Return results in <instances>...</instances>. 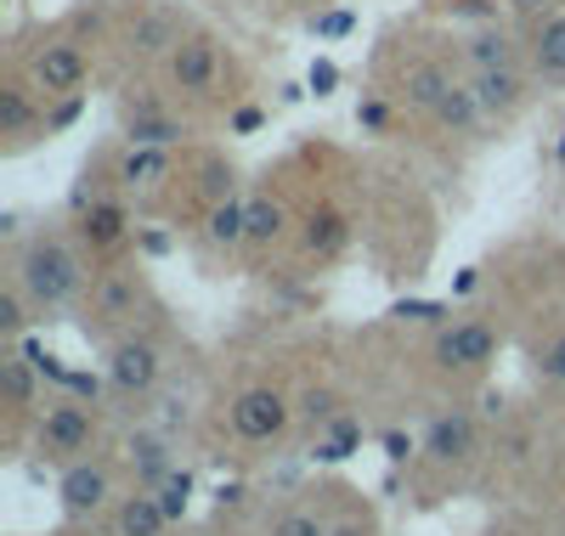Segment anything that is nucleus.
Segmentation results:
<instances>
[{
    "instance_id": "1",
    "label": "nucleus",
    "mask_w": 565,
    "mask_h": 536,
    "mask_svg": "<svg viewBox=\"0 0 565 536\" xmlns=\"http://www.w3.org/2000/svg\"><path fill=\"white\" fill-rule=\"evenodd\" d=\"M85 255L74 249L68 237H57V232H40V237H29L23 249H18V260H12V282L29 294V305L45 317V311H68L79 294H85Z\"/></svg>"
},
{
    "instance_id": "2",
    "label": "nucleus",
    "mask_w": 565,
    "mask_h": 536,
    "mask_svg": "<svg viewBox=\"0 0 565 536\" xmlns=\"http://www.w3.org/2000/svg\"><path fill=\"white\" fill-rule=\"evenodd\" d=\"M90 74V57H85V45L68 40V34H52V40H40L34 52H29V85L52 103V96H79Z\"/></svg>"
},
{
    "instance_id": "3",
    "label": "nucleus",
    "mask_w": 565,
    "mask_h": 536,
    "mask_svg": "<svg viewBox=\"0 0 565 536\" xmlns=\"http://www.w3.org/2000/svg\"><path fill=\"white\" fill-rule=\"evenodd\" d=\"M159 378H164V351L148 333H119L108 345V384L119 396H153Z\"/></svg>"
},
{
    "instance_id": "4",
    "label": "nucleus",
    "mask_w": 565,
    "mask_h": 536,
    "mask_svg": "<svg viewBox=\"0 0 565 536\" xmlns=\"http://www.w3.org/2000/svg\"><path fill=\"white\" fill-rule=\"evenodd\" d=\"M498 328L492 322H481V317H458V322H447L441 333H436V362L447 367V373H481V367H492L498 362Z\"/></svg>"
},
{
    "instance_id": "5",
    "label": "nucleus",
    "mask_w": 565,
    "mask_h": 536,
    "mask_svg": "<svg viewBox=\"0 0 565 536\" xmlns=\"http://www.w3.org/2000/svg\"><path fill=\"white\" fill-rule=\"evenodd\" d=\"M90 441H97V418H90L85 407H74V401H57L40 418V435H34V447L52 463H79L90 452Z\"/></svg>"
},
{
    "instance_id": "6",
    "label": "nucleus",
    "mask_w": 565,
    "mask_h": 536,
    "mask_svg": "<svg viewBox=\"0 0 565 536\" xmlns=\"http://www.w3.org/2000/svg\"><path fill=\"white\" fill-rule=\"evenodd\" d=\"M215 74H221V45H215L210 34H199V29H186L181 45L164 57V79H170V90H181V96H204V90H215Z\"/></svg>"
},
{
    "instance_id": "7",
    "label": "nucleus",
    "mask_w": 565,
    "mask_h": 536,
    "mask_svg": "<svg viewBox=\"0 0 565 536\" xmlns=\"http://www.w3.org/2000/svg\"><path fill=\"white\" fill-rule=\"evenodd\" d=\"M186 34V18L170 7V0H148V7H136L130 29H125V45L136 63H153V57H170Z\"/></svg>"
},
{
    "instance_id": "8",
    "label": "nucleus",
    "mask_w": 565,
    "mask_h": 536,
    "mask_svg": "<svg viewBox=\"0 0 565 536\" xmlns=\"http://www.w3.org/2000/svg\"><path fill=\"white\" fill-rule=\"evenodd\" d=\"M148 300V282H141V266H108L97 277V288H90V317L85 328L97 322V328H119L136 317V305Z\"/></svg>"
},
{
    "instance_id": "9",
    "label": "nucleus",
    "mask_w": 565,
    "mask_h": 536,
    "mask_svg": "<svg viewBox=\"0 0 565 536\" xmlns=\"http://www.w3.org/2000/svg\"><path fill=\"white\" fill-rule=\"evenodd\" d=\"M289 418H295V407L282 401L271 384H255L232 401V429H238V441H255V447L277 441V435L289 429Z\"/></svg>"
},
{
    "instance_id": "10",
    "label": "nucleus",
    "mask_w": 565,
    "mask_h": 536,
    "mask_svg": "<svg viewBox=\"0 0 565 536\" xmlns=\"http://www.w3.org/2000/svg\"><path fill=\"white\" fill-rule=\"evenodd\" d=\"M108 497H114V474H108V463L79 458V463H68V469H63V480H57V503H63V514H68V519H90V514H103V508H108Z\"/></svg>"
},
{
    "instance_id": "11",
    "label": "nucleus",
    "mask_w": 565,
    "mask_h": 536,
    "mask_svg": "<svg viewBox=\"0 0 565 536\" xmlns=\"http://www.w3.org/2000/svg\"><path fill=\"white\" fill-rule=\"evenodd\" d=\"M469 90H476L487 119H514L532 103V74L526 68H481V74H469Z\"/></svg>"
},
{
    "instance_id": "12",
    "label": "nucleus",
    "mask_w": 565,
    "mask_h": 536,
    "mask_svg": "<svg viewBox=\"0 0 565 536\" xmlns=\"http://www.w3.org/2000/svg\"><path fill=\"white\" fill-rule=\"evenodd\" d=\"M114 192L125 199V192H153L175 175V153L170 148H136V141H125V148L114 153Z\"/></svg>"
},
{
    "instance_id": "13",
    "label": "nucleus",
    "mask_w": 565,
    "mask_h": 536,
    "mask_svg": "<svg viewBox=\"0 0 565 536\" xmlns=\"http://www.w3.org/2000/svg\"><path fill=\"white\" fill-rule=\"evenodd\" d=\"M476 447H481V429H476V412L463 407H447L424 424V458L430 463H463Z\"/></svg>"
},
{
    "instance_id": "14",
    "label": "nucleus",
    "mask_w": 565,
    "mask_h": 536,
    "mask_svg": "<svg viewBox=\"0 0 565 536\" xmlns=\"http://www.w3.org/2000/svg\"><path fill=\"white\" fill-rule=\"evenodd\" d=\"M526 68L543 85H565V12H543L526 34Z\"/></svg>"
},
{
    "instance_id": "15",
    "label": "nucleus",
    "mask_w": 565,
    "mask_h": 536,
    "mask_svg": "<svg viewBox=\"0 0 565 536\" xmlns=\"http://www.w3.org/2000/svg\"><path fill=\"white\" fill-rule=\"evenodd\" d=\"M34 96H40V90L23 85V79L0 85V136H7L12 148H29L34 136H45V114H40Z\"/></svg>"
},
{
    "instance_id": "16",
    "label": "nucleus",
    "mask_w": 565,
    "mask_h": 536,
    "mask_svg": "<svg viewBox=\"0 0 565 536\" xmlns=\"http://www.w3.org/2000/svg\"><path fill=\"white\" fill-rule=\"evenodd\" d=\"M452 85H458V74H452L447 63L418 57V63L402 68V103H407L413 114H436V108L447 103V90H452Z\"/></svg>"
},
{
    "instance_id": "17",
    "label": "nucleus",
    "mask_w": 565,
    "mask_h": 536,
    "mask_svg": "<svg viewBox=\"0 0 565 536\" xmlns=\"http://www.w3.org/2000/svg\"><path fill=\"white\" fill-rule=\"evenodd\" d=\"M125 237H130V210H125L119 192H114V199L79 204V243H85V249H119Z\"/></svg>"
},
{
    "instance_id": "18",
    "label": "nucleus",
    "mask_w": 565,
    "mask_h": 536,
    "mask_svg": "<svg viewBox=\"0 0 565 536\" xmlns=\"http://www.w3.org/2000/svg\"><path fill=\"white\" fill-rule=\"evenodd\" d=\"M125 141H136V148H175V141H186V119L164 114L159 103H136L125 108Z\"/></svg>"
},
{
    "instance_id": "19",
    "label": "nucleus",
    "mask_w": 565,
    "mask_h": 536,
    "mask_svg": "<svg viewBox=\"0 0 565 536\" xmlns=\"http://www.w3.org/2000/svg\"><path fill=\"white\" fill-rule=\"evenodd\" d=\"M458 57H463L469 74H481V68H521L526 63V45H514L498 29H476V34L458 40Z\"/></svg>"
},
{
    "instance_id": "20",
    "label": "nucleus",
    "mask_w": 565,
    "mask_h": 536,
    "mask_svg": "<svg viewBox=\"0 0 565 536\" xmlns=\"http://www.w3.org/2000/svg\"><path fill=\"white\" fill-rule=\"evenodd\" d=\"M114 530L119 536H164L170 530V514H164V503L141 485L136 497H125L119 508H114Z\"/></svg>"
},
{
    "instance_id": "21",
    "label": "nucleus",
    "mask_w": 565,
    "mask_h": 536,
    "mask_svg": "<svg viewBox=\"0 0 565 536\" xmlns=\"http://www.w3.org/2000/svg\"><path fill=\"white\" fill-rule=\"evenodd\" d=\"M204 237L215 243V249H244L249 243V204L232 192V199L210 204V221H204Z\"/></svg>"
},
{
    "instance_id": "22",
    "label": "nucleus",
    "mask_w": 565,
    "mask_h": 536,
    "mask_svg": "<svg viewBox=\"0 0 565 536\" xmlns=\"http://www.w3.org/2000/svg\"><path fill=\"white\" fill-rule=\"evenodd\" d=\"M34 362H29V351H7V356H0V384H7V401L12 407H34V396H40V384H34Z\"/></svg>"
},
{
    "instance_id": "23",
    "label": "nucleus",
    "mask_w": 565,
    "mask_h": 536,
    "mask_svg": "<svg viewBox=\"0 0 565 536\" xmlns=\"http://www.w3.org/2000/svg\"><path fill=\"white\" fill-rule=\"evenodd\" d=\"M125 452H130V463H136V474H141V485H148V492L175 469V463H170V447L159 441V435H130Z\"/></svg>"
},
{
    "instance_id": "24",
    "label": "nucleus",
    "mask_w": 565,
    "mask_h": 536,
    "mask_svg": "<svg viewBox=\"0 0 565 536\" xmlns=\"http://www.w3.org/2000/svg\"><path fill=\"white\" fill-rule=\"evenodd\" d=\"M282 226H289V210H282L277 199H249V249H266V243H277Z\"/></svg>"
},
{
    "instance_id": "25",
    "label": "nucleus",
    "mask_w": 565,
    "mask_h": 536,
    "mask_svg": "<svg viewBox=\"0 0 565 536\" xmlns=\"http://www.w3.org/2000/svg\"><path fill=\"white\" fill-rule=\"evenodd\" d=\"M29 294H23V288L18 282H7V294H0V339H7V345H18V339H23V328H29Z\"/></svg>"
},
{
    "instance_id": "26",
    "label": "nucleus",
    "mask_w": 565,
    "mask_h": 536,
    "mask_svg": "<svg viewBox=\"0 0 565 536\" xmlns=\"http://www.w3.org/2000/svg\"><path fill=\"white\" fill-rule=\"evenodd\" d=\"M340 243H345V221H340V215H311V232H306V255L328 260V255H340Z\"/></svg>"
},
{
    "instance_id": "27",
    "label": "nucleus",
    "mask_w": 565,
    "mask_h": 536,
    "mask_svg": "<svg viewBox=\"0 0 565 536\" xmlns=\"http://www.w3.org/2000/svg\"><path fill=\"white\" fill-rule=\"evenodd\" d=\"M153 497L164 503V514H170V525L186 514V497H193V474H186V469H170L159 485H153Z\"/></svg>"
},
{
    "instance_id": "28",
    "label": "nucleus",
    "mask_w": 565,
    "mask_h": 536,
    "mask_svg": "<svg viewBox=\"0 0 565 536\" xmlns=\"http://www.w3.org/2000/svg\"><path fill=\"white\" fill-rule=\"evenodd\" d=\"M356 441H362V429H356L351 418H334V424H328V435L317 441V458H322V463H340V458H351Z\"/></svg>"
},
{
    "instance_id": "29",
    "label": "nucleus",
    "mask_w": 565,
    "mask_h": 536,
    "mask_svg": "<svg viewBox=\"0 0 565 536\" xmlns=\"http://www.w3.org/2000/svg\"><path fill=\"white\" fill-rule=\"evenodd\" d=\"M271 536H334V525H328L317 508H289L271 525Z\"/></svg>"
},
{
    "instance_id": "30",
    "label": "nucleus",
    "mask_w": 565,
    "mask_h": 536,
    "mask_svg": "<svg viewBox=\"0 0 565 536\" xmlns=\"http://www.w3.org/2000/svg\"><path fill=\"white\" fill-rule=\"evenodd\" d=\"M532 367H537V378H543V384H565V333H559V339H548V345H537Z\"/></svg>"
},
{
    "instance_id": "31",
    "label": "nucleus",
    "mask_w": 565,
    "mask_h": 536,
    "mask_svg": "<svg viewBox=\"0 0 565 536\" xmlns=\"http://www.w3.org/2000/svg\"><path fill=\"white\" fill-rule=\"evenodd\" d=\"M300 418H306L311 429L334 424V418H340V412H334V396H328V389H306V401H300Z\"/></svg>"
},
{
    "instance_id": "32",
    "label": "nucleus",
    "mask_w": 565,
    "mask_h": 536,
    "mask_svg": "<svg viewBox=\"0 0 565 536\" xmlns=\"http://www.w3.org/2000/svg\"><path fill=\"white\" fill-rule=\"evenodd\" d=\"M204 199H210V204L232 199V170H226L221 159H204Z\"/></svg>"
},
{
    "instance_id": "33",
    "label": "nucleus",
    "mask_w": 565,
    "mask_h": 536,
    "mask_svg": "<svg viewBox=\"0 0 565 536\" xmlns=\"http://www.w3.org/2000/svg\"><path fill=\"white\" fill-rule=\"evenodd\" d=\"M334 536H373V525H367V519H340Z\"/></svg>"
},
{
    "instance_id": "34",
    "label": "nucleus",
    "mask_w": 565,
    "mask_h": 536,
    "mask_svg": "<svg viewBox=\"0 0 565 536\" xmlns=\"http://www.w3.org/2000/svg\"><path fill=\"white\" fill-rule=\"evenodd\" d=\"M385 452H391V463H402V458L413 452V441H402V435H385Z\"/></svg>"
},
{
    "instance_id": "35",
    "label": "nucleus",
    "mask_w": 565,
    "mask_h": 536,
    "mask_svg": "<svg viewBox=\"0 0 565 536\" xmlns=\"http://www.w3.org/2000/svg\"><path fill=\"white\" fill-rule=\"evenodd\" d=\"M554 164L565 170V130H559V141H554Z\"/></svg>"
},
{
    "instance_id": "36",
    "label": "nucleus",
    "mask_w": 565,
    "mask_h": 536,
    "mask_svg": "<svg viewBox=\"0 0 565 536\" xmlns=\"http://www.w3.org/2000/svg\"><path fill=\"white\" fill-rule=\"evenodd\" d=\"M295 7H328V0H295Z\"/></svg>"
}]
</instances>
